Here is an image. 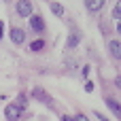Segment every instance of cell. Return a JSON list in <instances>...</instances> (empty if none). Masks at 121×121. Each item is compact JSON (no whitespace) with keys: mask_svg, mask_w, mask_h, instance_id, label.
Listing matches in <instances>:
<instances>
[{"mask_svg":"<svg viewBox=\"0 0 121 121\" xmlns=\"http://www.w3.org/2000/svg\"><path fill=\"white\" fill-rule=\"evenodd\" d=\"M117 32H119V34H121V23H117Z\"/></svg>","mask_w":121,"mask_h":121,"instance_id":"ffe728a7","label":"cell"},{"mask_svg":"<svg viewBox=\"0 0 121 121\" xmlns=\"http://www.w3.org/2000/svg\"><path fill=\"white\" fill-rule=\"evenodd\" d=\"M32 98H36V100H40V102H45V104H51V98L45 94L43 87H34V89H32Z\"/></svg>","mask_w":121,"mask_h":121,"instance_id":"8992f818","label":"cell"},{"mask_svg":"<svg viewBox=\"0 0 121 121\" xmlns=\"http://www.w3.org/2000/svg\"><path fill=\"white\" fill-rule=\"evenodd\" d=\"M104 2H106V0H85V6H87L91 13H96V11H100V9L104 6Z\"/></svg>","mask_w":121,"mask_h":121,"instance_id":"ba28073f","label":"cell"},{"mask_svg":"<svg viewBox=\"0 0 121 121\" xmlns=\"http://www.w3.org/2000/svg\"><path fill=\"white\" fill-rule=\"evenodd\" d=\"M85 91H87V94H91V91H94V83H91V81H87V83H85Z\"/></svg>","mask_w":121,"mask_h":121,"instance_id":"5bb4252c","label":"cell"},{"mask_svg":"<svg viewBox=\"0 0 121 121\" xmlns=\"http://www.w3.org/2000/svg\"><path fill=\"white\" fill-rule=\"evenodd\" d=\"M115 85L121 89V74H117V77H115Z\"/></svg>","mask_w":121,"mask_h":121,"instance_id":"2e32d148","label":"cell"},{"mask_svg":"<svg viewBox=\"0 0 121 121\" xmlns=\"http://www.w3.org/2000/svg\"><path fill=\"white\" fill-rule=\"evenodd\" d=\"M43 49H45V40H43V38H38V40L30 43V51H34V53H36V51H43Z\"/></svg>","mask_w":121,"mask_h":121,"instance_id":"8fae6325","label":"cell"},{"mask_svg":"<svg viewBox=\"0 0 121 121\" xmlns=\"http://www.w3.org/2000/svg\"><path fill=\"white\" fill-rule=\"evenodd\" d=\"M15 11H17V15H19V17H32L34 6H32V2H30V0H17Z\"/></svg>","mask_w":121,"mask_h":121,"instance_id":"6da1fadb","label":"cell"},{"mask_svg":"<svg viewBox=\"0 0 121 121\" xmlns=\"http://www.w3.org/2000/svg\"><path fill=\"white\" fill-rule=\"evenodd\" d=\"M113 17L117 19V23H121V0L115 4V9H113Z\"/></svg>","mask_w":121,"mask_h":121,"instance_id":"7c38bea8","label":"cell"},{"mask_svg":"<svg viewBox=\"0 0 121 121\" xmlns=\"http://www.w3.org/2000/svg\"><path fill=\"white\" fill-rule=\"evenodd\" d=\"M62 121H74V119H72V117H68V115H64V117H62Z\"/></svg>","mask_w":121,"mask_h":121,"instance_id":"d6986e66","label":"cell"},{"mask_svg":"<svg viewBox=\"0 0 121 121\" xmlns=\"http://www.w3.org/2000/svg\"><path fill=\"white\" fill-rule=\"evenodd\" d=\"M108 51H111V55L115 60H121V43L119 40H111L108 43Z\"/></svg>","mask_w":121,"mask_h":121,"instance_id":"52a82bcc","label":"cell"},{"mask_svg":"<svg viewBox=\"0 0 121 121\" xmlns=\"http://www.w3.org/2000/svg\"><path fill=\"white\" fill-rule=\"evenodd\" d=\"M30 28L34 30V32H45V19L40 17V15H34L32 13V17H30Z\"/></svg>","mask_w":121,"mask_h":121,"instance_id":"3957f363","label":"cell"},{"mask_svg":"<svg viewBox=\"0 0 121 121\" xmlns=\"http://www.w3.org/2000/svg\"><path fill=\"white\" fill-rule=\"evenodd\" d=\"M79 40H81V34H79V32H70V36H68V40H66V47H68V49H74V47L79 45Z\"/></svg>","mask_w":121,"mask_h":121,"instance_id":"9c48e42d","label":"cell"},{"mask_svg":"<svg viewBox=\"0 0 121 121\" xmlns=\"http://www.w3.org/2000/svg\"><path fill=\"white\" fill-rule=\"evenodd\" d=\"M11 40H13L15 45H21V43L26 40V32H23L21 28H13V30H11Z\"/></svg>","mask_w":121,"mask_h":121,"instance_id":"5b68a950","label":"cell"},{"mask_svg":"<svg viewBox=\"0 0 121 121\" xmlns=\"http://www.w3.org/2000/svg\"><path fill=\"white\" fill-rule=\"evenodd\" d=\"M15 104H17V106H19V108L23 111V108L28 106V98H26V96L21 94V96H17V102H15Z\"/></svg>","mask_w":121,"mask_h":121,"instance_id":"4fadbf2b","label":"cell"},{"mask_svg":"<svg viewBox=\"0 0 121 121\" xmlns=\"http://www.w3.org/2000/svg\"><path fill=\"white\" fill-rule=\"evenodd\" d=\"M72 119H74V121H89L87 117H85V115H81V113H79V115H74Z\"/></svg>","mask_w":121,"mask_h":121,"instance_id":"9a60e30c","label":"cell"},{"mask_svg":"<svg viewBox=\"0 0 121 121\" xmlns=\"http://www.w3.org/2000/svg\"><path fill=\"white\" fill-rule=\"evenodd\" d=\"M49 9H51V13H53L55 17H64V13H66L60 2H49Z\"/></svg>","mask_w":121,"mask_h":121,"instance_id":"30bf717a","label":"cell"},{"mask_svg":"<svg viewBox=\"0 0 121 121\" xmlns=\"http://www.w3.org/2000/svg\"><path fill=\"white\" fill-rule=\"evenodd\" d=\"M104 102H106V106L111 108V113L117 117V119H121V104L115 100V98H104Z\"/></svg>","mask_w":121,"mask_h":121,"instance_id":"277c9868","label":"cell"},{"mask_svg":"<svg viewBox=\"0 0 121 121\" xmlns=\"http://www.w3.org/2000/svg\"><path fill=\"white\" fill-rule=\"evenodd\" d=\"M2 34H4V21L0 19V40H2Z\"/></svg>","mask_w":121,"mask_h":121,"instance_id":"e0dca14e","label":"cell"},{"mask_svg":"<svg viewBox=\"0 0 121 121\" xmlns=\"http://www.w3.org/2000/svg\"><path fill=\"white\" fill-rule=\"evenodd\" d=\"M94 115H96V117H98V119H100V121H108V119H106V117H104V115H102V113H94Z\"/></svg>","mask_w":121,"mask_h":121,"instance_id":"ac0fdd59","label":"cell"},{"mask_svg":"<svg viewBox=\"0 0 121 121\" xmlns=\"http://www.w3.org/2000/svg\"><path fill=\"white\" fill-rule=\"evenodd\" d=\"M21 113H23V111H21L17 104H6V106H4V117L9 121H17L21 117Z\"/></svg>","mask_w":121,"mask_h":121,"instance_id":"7a4b0ae2","label":"cell"}]
</instances>
